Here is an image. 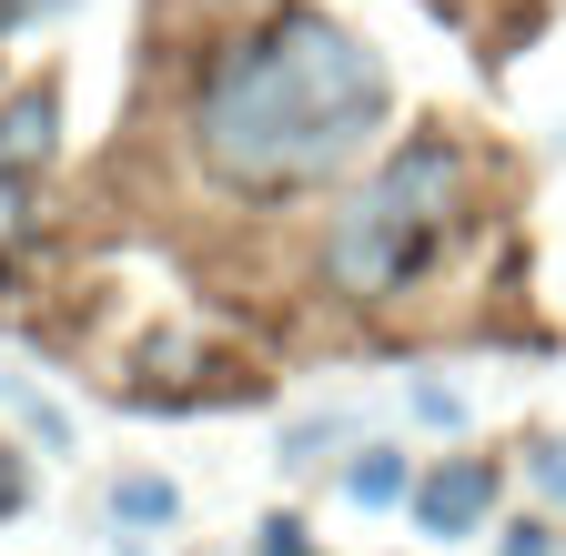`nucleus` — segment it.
Segmentation results:
<instances>
[{
  "instance_id": "nucleus-1",
  "label": "nucleus",
  "mask_w": 566,
  "mask_h": 556,
  "mask_svg": "<svg viewBox=\"0 0 566 556\" xmlns=\"http://www.w3.org/2000/svg\"><path fill=\"white\" fill-rule=\"evenodd\" d=\"M385 122V61L324 11L273 21L263 41H233L202 82V162L233 192H304L365 153Z\"/></svg>"
},
{
  "instance_id": "nucleus-8",
  "label": "nucleus",
  "mask_w": 566,
  "mask_h": 556,
  "mask_svg": "<svg viewBox=\"0 0 566 556\" xmlns=\"http://www.w3.org/2000/svg\"><path fill=\"white\" fill-rule=\"evenodd\" d=\"M415 415H424V426H465V395L455 385H415Z\"/></svg>"
},
{
  "instance_id": "nucleus-9",
  "label": "nucleus",
  "mask_w": 566,
  "mask_h": 556,
  "mask_svg": "<svg viewBox=\"0 0 566 556\" xmlns=\"http://www.w3.org/2000/svg\"><path fill=\"white\" fill-rule=\"evenodd\" d=\"M31 233V202H21V182H0V243H21Z\"/></svg>"
},
{
  "instance_id": "nucleus-3",
  "label": "nucleus",
  "mask_w": 566,
  "mask_h": 556,
  "mask_svg": "<svg viewBox=\"0 0 566 556\" xmlns=\"http://www.w3.org/2000/svg\"><path fill=\"white\" fill-rule=\"evenodd\" d=\"M485 506H495V465H485V455H455V465H436V475H415V526H424V536H475Z\"/></svg>"
},
{
  "instance_id": "nucleus-2",
  "label": "nucleus",
  "mask_w": 566,
  "mask_h": 556,
  "mask_svg": "<svg viewBox=\"0 0 566 556\" xmlns=\"http://www.w3.org/2000/svg\"><path fill=\"white\" fill-rule=\"evenodd\" d=\"M455 213H465V162H455L446 143H405V153L334 213V233H324V273H334L354 304H385L405 273L455 233Z\"/></svg>"
},
{
  "instance_id": "nucleus-7",
  "label": "nucleus",
  "mask_w": 566,
  "mask_h": 556,
  "mask_svg": "<svg viewBox=\"0 0 566 556\" xmlns=\"http://www.w3.org/2000/svg\"><path fill=\"white\" fill-rule=\"evenodd\" d=\"M0 405H11L41 445H61V436H71V426H61V405H41V395H31V385H11V375H0Z\"/></svg>"
},
{
  "instance_id": "nucleus-11",
  "label": "nucleus",
  "mask_w": 566,
  "mask_h": 556,
  "mask_svg": "<svg viewBox=\"0 0 566 556\" xmlns=\"http://www.w3.org/2000/svg\"><path fill=\"white\" fill-rule=\"evenodd\" d=\"M536 485H546V496L566 506V445H546V455H536Z\"/></svg>"
},
{
  "instance_id": "nucleus-12",
  "label": "nucleus",
  "mask_w": 566,
  "mask_h": 556,
  "mask_svg": "<svg viewBox=\"0 0 566 556\" xmlns=\"http://www.w3.org/2000/svg\"><path fill=\"white\" fill-rule=\"evenodd\" d=\"M506 556H546V536H536V526H516V536H506Z\"/></svg>"
},
{
  "instance_id": "nucleus-5",
  "label": "nucleus",
  "mask_w": 566,
  "mask_h": 556,
  "mask_svg": "<svg viewBox=\"0 0 566 556\" xmlns=\"http://www.w3.org/2000/svg\"><path fill=\"white\" fill-rule=\"evenodd\" d=\"M344 496H354V506H405V496H415V475H405L395 445H365V455L344 465Z\"/></svg>"
},
{
  "instance_id": "nucleus-10",
  "label": "nucleus",
  "mask_w": 566,
  "mask_h": 556,
  "mask_svg": "<svg viewBox=\"0 0 566 556\" xmlns=\"http://www.w3.org/2000/svg\"><path fill=\"white\" fill-rule=\"evenodd\" d=\"M263 556H314V546H304V526H294V516H273V526H263Z\"/></svg>"
},
{
  "instance_id": "nucleus-6",
  "label": "nucleus",
  "mask_w": 566,
  "mask_h": 556,
  "mask_svg": "<svg viewBox=\"0 0 566 556\" xmlns=\"http://www.w3.org/2000/svg\"><path fill=\"white\" fill-rule=\"evenodd\" d=\"M112 516H122V526H172L182 496H172V475H122V485H112Z\"/></svg>"
},
{
  "instance_id": "nucleus-4",
  "label": "nucleus",
  "mask_w": 566,
  "mask_h": 556,
  "mask_svg": "<svg viewBox=\"0 0 566 556\" xmlns=\"http://www.w3.org/2000/svg\"><path fill=\"white\" fill-rule=\"evenodd\" d=\"M51 153H61V92L31 82V92L0 102V182H31Z\"/></svg>"
}]
</instances>
